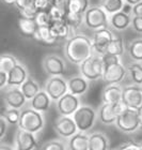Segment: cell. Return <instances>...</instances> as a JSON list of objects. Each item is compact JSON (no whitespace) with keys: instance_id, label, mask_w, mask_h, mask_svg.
<instances>
[{"instance_id":"obj_1","label":"cell","mask_w":142,"mask_h":150,"mask_svg":"<svg viewBox=\"0 0 142 150\" xmlns=\"http://www.w3.org/2000/svg\"><path fill=\"white\" fill-rule=\"evenodd\" d=\"M64 55L70 62L81 64L93 55L92 40L84 35H75L66 41Z\"/></svg>"},{"instance_id":"obj_2","label":"cell","mask_w":142,"mask_h":150,"mask_svg":"<svg viewBox=\"0 0 142 150\" xmlns=\"http://www.w3.org/2000/svg\"><path fill=\"white\" fill-rule=\"evenodd\" d=\"M46 120L42 112L32 110L30 107H26L20 110L18 121V129L27 131L29 133L37 135L43 131Z\"/></svg>"},{"instance_id":"obj_3","label":"cell","mask_w":142,"mask_h":150,"mask_svg":"<svg viewBox=\"0 0 142 150\" xmlns=\"http://www.w3.org/2000/svg\"><path fill=\"white\" fill-rule=\"evenodd\" d=\"M72 117L76 123L78 132L89 133L96 123L97 112L89 105H80Z\"/></svg>"},{"instance_id":"obj_4","label":"cell","mask_w":142,"mask_h":150,"mask_svg":"<svg viewBox=\"0 0 142 150\" xmlns=\"http://www.w3.org/2000/svg\"><path fill=\"white\" fill-rule=\"evenodd\" d=\"M114 125L125 134H133L137 132L139 129H141L137 110H130L124 107L123 110L117 116Z\"/></svg>"},{"instance_id":"obj_5","label":"cell","mask_w":142,"mask_h":150,"mask_svg":"<svg viewBox=\"0 0 142 150\" xmlns=\"http://www.w3.org/2000/svg\"><path fill=\"white\" fill-rule=\"evenodd\" d=\"M81 76L86 81H96L103 77L104 66H103L102 58L99 56H92L84 60L80 64Z\"/></svg>"},{"instance_id":"obj_6","label":"cell","mask_w":142,"mask_h":150,"mask_svg":"<svg viewBox=\"0 0 142 150\" xmlns=\"http://www.w3.org/2000/svg\"><path fill=\"white\" fill-rule=\"evenodd\" d=\"M121 103L125 108L138 110L142 105V88L138 85H130L123 88Z\"/></svg>"},{"instance_id":"obj_7","label":"cell","mask_w":142,"mask_h":150,"mask_svg":"<svg viewBox=\"0 0 142 150\" xmlns=\"http://www.w3.org/2000/svg\"><path fill=\"white\" fill-rule=\"evenodd\" d=\"M84 21L90 29H94V30L107 28V26H108L107 14L104 10L97 8V6L89 8L86 10L84 13Z\"/></svg>"},{"instance_id":"obj_8","label":"cell","mask_w":142,"mask_h":150,"mask_svg":"<svg viewBox=\"0 0 142 150\" xmlns=\"http://www.w3.org/2000/svg\"><path fill=\"white\" fill-rule=\"evenodd\" d=\"M123 108L124 106L122 103H102L97 110V118L103 125H114L117 116L123 110Z\"/></svg>"},{"instance_id":"obj_9","label":"cell","mask_w":142,"mask_h":150,"mask_svg":"<svg viewBox=\"0 0 142 150\" xmlns=\"http://www.w3.org/2000/svg\"><path fill=\"white\" fill-rule=\"evenodd\" d=\"M45 92H46L51 101H58L64 94L68 92L67 81L61 76H51L45 84Z\"/></svg>"},{"instance_id":"obj_10","label":"cell","mask_w":142,"mask_h":150,"mask_svg":"<svg viewBox=\"0 0 142 150\" xmlns=\"http://www.w3.org/2000/svg\"><path fill=\"white\" fill-rule=\"evenodd\" d=\"M53 129L62 139H68L78 132L74 119L70 116H60L57 118Z\"/></svg>"},{"instance_id":"obj_11","label":"cell","mask_w":142,"mask_h":150,"mask_svg":"<svg viewBox=\"0 0 142 150\" xmlns=\"http://www.w3.org/2000/svg\"><path fill=\"white\" fill-rule=\"evenodd\" d=\"M80 106L79 98L67 92L56 102V107L60 116H72Z\"/></svg>"},{"instance_id":"obj_12","label":"cell","mask_w":142,"mask_h":150,"mask_svg":"<svg viewBox=\"0 0 142 150\" xmlns=\"http://www.w3.org/2000/svg\"><path fill=\"white\" fill-rule=\"evenodd\" d=\"M39 145L37 135L18 129L14 136L15 150H35Z\"/></svg>"},{"instance_id":"obj_13","label":"cell","mask_w":142,"mask_h":150,"mask_svg":"<svg viewBox=\"0 0 142 150\" xmlns=\"http://www.w3.org/2000/svg\"><path fill=\"white\" fill-rule=\"evenodd\" d=\"M127 69L122 63H114L111 66L104 67V73H103V81H106L109 85L119 84L126 76Z\"/></svg>"},{"instance_id":"obj_14","label":"cell","mask_w":142,"mask_h":150,"mask_svg":"<svg viewBox=\"0 0 142 150\" xmlns=\"http://www.w3.org/2000/svg\"><path fill=\"white\" fill-rule=\"evenodd\" d=\"M44 71L50 76H61L65 72V64L63 60L57 55H46L42 61Z\"/></svg>"},{"instance_id":"obj_15","label":"cell","mask_w":142,"mask_h":150,"mask_svg":"<svg viewBox=\"0 0 142 150\" xmlns=\"http://www.w3.org/2000/svg\"><path fill=\"white\" fill-rule=\"evenodd\" d=\"M112 32L107 28L98 29L94 32L92 39V46L93 50H95L96 53L99 55H104L106 53L107 46L113 39Z\"/></svg>"},{"instance_id":"obj_16","label":"cell","mask_w":142,"mask_h":150,"mask_svg":"<svg viewBox=\"0 0 142 150\" xmlns=\"http://www.w3.org/2000/svg\"><path fill=\"white\" fill-rule=\"evenodd\" d=\"M3 100H4V106L19 110L25 106L27 102V99L22 94L20 88L17 87H10V89L4 92Z\"/></svg>"},{"instance_id":"obj_17","label":"cell","mask_w":142,"mask_h":150,"mask_svg":"<svg viewBox=\"0 0 142 150\" xmlns=\"http://www.w3.org/2000/svg\"><path fill=\"white\" fill-rule=\"evenodd\" d=\"M28 78V73L27 70L22 64L18 63L15 66L9 73H8V83L6 86L9 87H17L19 88L25 81Z\"/></svg>"},{"instance_id":"obj_18","label":"cell","mask_w":142,"mask_h":150,"mask_svg":"<svg viewBox=\"0 0 142 150\" xmlns=\"http://www.w3.org/2000/svg\"><path fill=\"white\" fill-rule=\"evenodd\" d=\"M29 105L30 108L37 110L39 112H48V110L50 108L51 105V99L49 98V96L45 92L44 90H41L39 93L29 101Z\"/></svg>"},{"instance_id":"obj_19","label":"cell","mask_w":142,"mask_h":150,"mask_svg":"<svg viewBox=\"0 0 142 150\" xmlns=\"http://www.w3.org/2000/svg\"><path fill=\"white\" fill-rule=\"evenodd\" d=\"M67 88L70 93L79 98L89 90V81L82 76H75L68 79Z\"/></svg>"},{"instance_id":"obj_20","label":"cell","mask_w":142,"mask_h":150,"mask_svg":"<svg viewBox=\"0 0 142 150\" xmlns=\"http://www.w3.org/2000/svg\"><path fill=\"white\" fill-rule=\"evenodd\" d=\"M123 88L120 85H108L102 92L103 103H121Z\"/></svg>"},{"instance_id":"obj_21","label":"cell","mask_w":142,"mask_h":150,"mask_svg":"<svg viewBox=\"0 0 142 150\" xmlns=\"http://www.w3.org/2000/svg\"><path fill=\"white\" fill-rule=\"evenodd\" d=\"M110 142L107 135L102 132H94L89 134V150H109Z\"/></svg>"},{"instance_id":"obj_22","label":"cell","mask_w":142,"mask_h":150,"mask_svg":"<svg viewBox=\"0 0 142 150\" xmlns=\"http://www.w3.org/2000/svg\"><path fill=\"white\" fill-rule=\"evenodd\" d=\"M66 145L68 150H89V134L77 132L68 138Z\"/></svg>"},{"instance_id":"obj_23","label":"cell","mask_w":142,"mask_h":150,"mask_svg":"<svg viewBox=\"0 0 142 150\" xmlns=\"http://www.w3.org/2000/svg\"><path fill=\"white\" fill-rule=\"evenodd\" d=\"M17 27H18L20 35L26 38H31V39H33L37 30V25L34 19L26 18V17H22V16L18 18Z\"/></svg>"},{"instance_id":"obj_24","label":"cell","mask_w":142,"mask_h":150,"mask_svg":"<svg viewBox=\"0 0 142 150\" xmlns=\"http://www.w3.org/2000/svg\"><path fill=\"white\" fill-rule=\"evenodd\" d=\"M49 29L51 33H53V35L56 38L57 40L66 39V38L70 37V33H71V29L67 26V24L65 23L64 19L51 22L49 25Z\"/></svg>"},{"instance_id":"obj_25","label":"cell","mask_w":142,"mask_h":150,"mask_svg":"<svg viewBox=\"0 0 142 150\" xmlns=\"http://www.w3.org/2000/svg\"><path fill=\"white\" fill-rule=\"evenodd\" d=\"M19 88H20L22 94L27 99V101H30L31 99H33L41 91V87L39 83L34 78L31 77V76H28V78L25 81V83Z\"/></svg>"},{"instance_id":"obj_26","label":"cell","mask_w":142,"mask_h":150,"mask_svg":"<svg viewBox=\"0 0 142 150\" xmlns=\"http://www.w3.org/2000/svg\"><path fill=\"white\" fill-rule=\"evenodd\" d=\"M33 39L45 46H51L57 42V39L53 35L49 27H37Z\"/></svg>"},{"instance_id":"obj_27","label":"cell","mask_w":142,"mask_h":150,"mask_svg":"<svg viewBox=\"0 0 142 150\" xmlns=\"http://www.w3.org/2000/svg\"><path fill=\"white\" fill-rule=\"evenodd\" d=\"M110 23H111L112 27L114 29H117V30H125L130 25L131 19H130L128 14L120 11V12L112 14L111 18H110Z\"/></svg>"},{"instance_id":"obj_28","label":"cell","mask_w":142,"mask_h":150,"mask_svg":"<svg viewBox=\"0 0 142 150\" xmlns=\"http://www.w3.org/2000/svg\"><path fill=\"white\" fill-rule=\"evenodd\" d=\"M89 0H66L65 10L67 13L75 14H84L88 10Z\"/></svg>"},{"instance_id":"obj_29","label":"cell","mask_w":142,"mask_h":150,"mask_svg":"<svg viewBox=\"0 0 142 150\" xmlns=\"http://www.w3.org/2000/svg\"><path fill=\"white\" fill-rule=\"evenodd\" d=\"M19 116H20V110H14V108H9V107H1L0 108V117H2L8 125H18Z\"/></svg>"},{"instance_id":"obj_30","label":"cell","mask_w":142,"mask_h":150,"mask_svg":"<svg viewBox=\"0 0 142 150\" xmlns=\"http://www.w3.org/2000/svg\"><path fill=\"white\" fill-rule=\"evenodd\" d=\"M17 64H18V61L13 55L6 53L0 54V71L8 74Z\"/></svg>"},{"instance_id":"obj_31","label":"cell","mask_w":142,"mask_h":150,"mask_svg":"<svg viewBox=\"0 0 142 150\" xmlns=\"http://www.w3.org/2000/svg\"><path fill=\"white\" fill-rule=\"evenodd\" d=\"M129 57L136 62H142V39H136L128 46Z\"/></svg>"},{"instance_id":"obj_32","label":"cell","mask_w":142,"mask_h":150,"mask_svg":"<svg viewBox=\"0 0 142 150\" xmlns=\"http://www.w3.org/2000/svg\"><path fill=\"white\" fill-rule=\"evenodd\" d=\"M123 53H124L123 39L120 37H117V38H113L111 42L109 43L105 54H110V55H114V56L120 57L121 55H123Z\"/></svg>"},{"instance_id":"obj_33","label":"cell","mask_w":142,"mask_h":150,"mask_svg":"<svg viewBox=\"0 0 142 150\" xmlns=\"http://www.w3.org/2000/svg\"><path fill=\"white\" fill-rule=\"evenodd\" d=\"M127 71L129 73L131 81L135 83V85L141 86L142 85V64L140 62L130 63L127 67Z\"/></svg>"},{"instance_id":"obj_34","label":"cell","mask_w":142,"mask_h":150,"mask_svg":"<svg viewBox=\"0 0 142 150\" xmlns=\"http://www.w3.org/2000/svg\"><path fill=\"white\" fill-rule=\"evenodd\" d=\"M123 0H101V6L104 11L114 14L123 9Z\"/></svg>"},{"instance_id":"obj_35","label":"cell","mask_w":142,"mask_h":150,"mask_svg":"<svg viewBox=\"0 0 142 150\" xmlns=\"http://www.w3.org/2000/svg\"><path fill=\"white\" fill-rule=\"evenodd\" d=\"M40 150H68L67 145L62 138H53L45 142Z\"/></svg>"},{"instance_id":"obj_36","label":"cell","mask_w":142,"mask_h":150,"mask_svg":"<svg viewBox=\"0 0 142 150\" xmlns=\"http://www.w3.org/2000/svg\"><path fill=\"white\" fill-rule=\"evenodd\" d=\"M65 23L67 24V26L70 27V29H78L81 26L82 22H84V17L82 14H75V13H65L64 18Z\"/></svg>"},{"instance_id":"obj_37","label":"cell","mask_w":142,"mask_h":150,"mask_svg":"<svg viewBox=\"0 0 142 150\" xmlns=\"http://www.w3.org/2000/svg\"><path fill=\"white\" fill-rule=\"evenodd\" d=\"M34 21L37 23V27H49L51 23L47 11H39L34 17Z\"/></svg>"},{"instance_id":"obj_38","label":"cell","mask_w":142,"mask_h":150,"mask_svg":"<svg viewBox=\"0 0 142 150\" xmlns=\"http://www.w3.org/2000/svg\"><path fill=\"white\" fill-rule=\"evenodd\" d=\"M19 13H20V16H22V17L34 19V17H35V15H37V10L33 6L32 2H30L28 6H26V8H24L22 10H20Z\"/></svg>"},{"instance_id":"obj_39","label":"cell","mask_w":142,"mask_h":150,"mask_svg":"<svg viewBox=\"0 0 142 150\" xmlns=\"http://www.w3.org/2000/svg\"><path fill=\"white\" fill-rule=\"evenodd\" d=\"M33 6L39 11H47L51 6V0H31Z\"/></svg>"},{"instance_id":"obj_40","label":"cell","mask_w":142,"mask_h":150,"mask_svg":"<svg viewBox=\"0 0 142 150\" xmlns=\"http://www.w3.org/2000/svg\"><path fill=\"white\" fill-rule=\"evenodd\" d=\"M102 61H103V66L107 67V66H111L114 63H120V57L114 56V55H110V54H104L102 55Z\"/></svg>"},{"instance_id":"obj_41","label":"cell","mask_w":142,"mask_h":150,"mask_svg":"<svg viewBox=\"0 0 142 150\" xmlns=\"http://www.w3.org/2000/svg\"><path fill=\"white\" fill-rule=\"evenodd\" d=\"M117 149V150H142V147L140 143L129 141L122 144L121 146H119Z\"/></svg>"},{"instance_id":"obj_42","label":"cell","mask_w":142,"mask_h":150,"mask_svg":"<svg viewBox=\"0 0 142 150\" xmlns=\"http://www.w3.org/2000/svg\"><path fill=\"white\" fill-rule=\"evenodd\" d=\"M131 27L136 32L142 33V17L140 16H134L131 19Z\"/></svg>"},{"instance_id":"obj_43","label":"cell","mask_w":142,"mask_h":150,"mask_svg":"<svg viewBox=\"0 0 142 150\" xmlns=\"http://www.w3.org/2000/svg\"><path fill=\"white\" fill-rule=\"evenodd\" d=\"M8 122L2 118V117H0V141H2L3 137L6 136V131H8Z\"/></svg>"},{"instance_id":"obj_44","label":"cell","mask_w":142,"mask_h":150,"mask_svg":"<svg viewBox=\"0 0 142 150\" xmlns=\"http://www.w3.org/2000/svg\"><path fill=\"white\" fill-rule=\"evenodd\" d=\"M131 12H133L134 16H140V17H142V1L133 6Z\"/></svg>"},{"instance_id":"obj_45","label":"cell","mask_w":142,"mask_h":150,"mask_svg":"<svg viewBox=\"0 0 142 150\" xmlns=\"http://www.w3.org/2000/svg\"><path fill=\"white\" fill-rule=\"evenodd\" d=\"M6 83H8V74L0 71V89L6 87Z\"/></svg>"},{"instance_id":"obj_46","label":"cell","mask_w":142,"mask_h":150,"mask_svg":"<svg viewBox=\"0 0 142 150\" xmlns=\"http://www.w3.org/2000/svg\"><path fill=\"white\" fill-rule=\"evenodd\" d=\"M30 2H31V0H16L15 6H17V9L20 11V10H22L24 8H26V6H28Z\"/></svg>"},{"instance_id":"obj_47","label":"cell","mask_w":142,"mask_h":150,"mask_svg":"<svg viewBox=\"0 0 142 150\" xmlns=\"http://www.w3.org/2000/svg\"><path fill=\"white\" fill-rule=\"evenodd\" d=\"M0 150H15V148L9 144H0Z\"/></svg>"},{"instance_id":"obj_48","label":"cell","mask_w":142,"mask_h":150,"mask_svg":"<svg viewBox=\"0 0 142 150\" xmlns=\"http://www.w3.org/2000/svg\"><path fill=\"white\" fill-rule=\"evenodd\" d=\"M137 112H138V117H139L140 127H141V129H142V105L137 110Z\"/></svg>"},{"instance_id":"obj_49","label":"cell","mask_w":142,"mask_h":150,"mask_svg":"<svg viewBox=\"0 0 142 150\" xmlns=\"http://www.w3.org/2000/svg\"><path fill=\"white\" fill-rule=\"evenodd\" d=\"M127 2V4H129V6H136L137 3L141 2L142 0H125Z\"/></svg>"},{"instance_id":"obj_50","label":"cell","mask_w":142,"mask_h":150,"mask_svg":"<svg viewBox=\"0 0 142 150\" xmlns=\"http://www.w3.org/2000/svg\"><path fill=\"white\" fill-rule=\"evenodd\" d=\"M4 4H15V2H16V0H1Z\"/></svg>"},{"instance_id":"obj_51","label":"cell","mask_w":142,"mask_h":150,"mask_svg":"<svg viewBox=\"0 0 142 150\" xmlns=\"http://www.w3.org/2000/svg\"><path fill=\"white\" fill-rule=\"evenodd\" d=\"M109 150H117V148H115V149H109Z\"/></svg>"},{"instance_id":"obj_52","label":"cell","mask_w":142,"mask_h":150,"mask_svg":"<svg viewBox=\"0 0 142 150\" xmlns=\"http://www.w3.org/2000/svg\"><path fill=\"white\" fill-rule=\"evenodd\" d=\"M140 144H141V147H142V143H140Z\"/></svg>"},{"instance_id":"obj_53","label":"cell","mask_w":142,"mask_h":150,"mask_svg":"<svg viewBox=\"0 0 142 150\" xmlns=\"http://www.w3.org/2000/svg\"><path fill=\"white\" fill-rule=\"evenodd\" d=\"M141 88H142V85H141Z\"/></svg>"},{"instance_id":"obj_54","label":"cell","mask_w":142,"mask_h":150,"mask_svg":"<svg viewBox=\"0 0 142 150\" xmlns=\"http://www.w3.org/2000/svg\"><path fill=\"white\" fill-rule=\"evenodd\" d=\"M51 1H53V0H51Z\"/></svg>"}]
</instances>
